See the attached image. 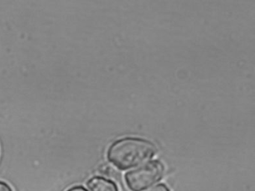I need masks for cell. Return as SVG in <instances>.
Segmentation results:
<instances>
[{
  "label": "cell",
  "instance_id": "obj_7",
  "mask_svg": "<svg viewBox=\"0 0 255 191\" xmlns=\"http://www.w3.org/2000/svg\"><path fill=\"white\" fill-rule=\"evenodd\" d=\"M67 191H89L87 189L83 186H74L71 187V188L68 190Z\"/></svg>",
  "mask_w": 255,
  "mask_h": 191
},
{
  "label": "cell",
  "instance_id": "obj_5",
  "mask_svg": "<svg viewBox=\"0 0 255 191\" xmlns=\"http://www.w3.org/2000/svg\"><path fill=\"white\" fill-rule=\"evenodd\" d=\"M144 191H170V190L164 184H159V185L152 187V188H149V189L146 190Z\"/></svg>",
  "mask_w": 255,
  "mask_h": 191
},
{
  "label": "cell",
  "instance_id": "obj_3",
  "mask_svg": "<svg viewBox=\"0 0 255 191\" xmlns=\"http://www.w3.org/2000/svg\"><path fill=\"white\" fill-rule=\"evenodd\" d=\"M87 186L90 191H119L115 182L100 176H95L89 179Z\"/></svg>",
  "mask_w": 255,
  "mask_h": 191
},
{
  "label": "cell",
  "instance_id": "obj_4",
  "mask_svg": "<svg viewBox=\"0 0 255 191\" xmlns=\"http://www.w3.org/2000/svg\"><path fill=\"white\" fill-rule=\"evenodd\" d=\"M99 172L101 174L104 175V176H111L112 173H113V169L110 166L104 164V165L100 167Z\"/></svg>",
  "mask_w": 255,
  "mask_h": 191
},
{
  "label": "cell",
  "instance_id": "obj_1",
  "mask_svg": "<svg viewBox=\"0 0 255 191\" xmlns=\"http://www.w3.org/2000/svg\"><path fill=\"white\" fill-rule=\"evenodd\" d=\"M153 143L144 139L126 137L110 146L109 161L121 170H128L150 159L156 153Z\"/></svg>",
  "mask_w": 255,
  "mask_h": 191
},
{
  "label": "cell",
  "instance_id": "obj_2",
  "mask_svg": "<svg viewBox=\"0 0 255 191\" xmlns=\"http://www.w3.org/2000/svg\"><path fill=\"white\" fill-rule=\"evenodd\" d=\"M163 164L159 161L147 163L125 175V182L132 191H141L161 180L163 176Z\"/></svg>",
  "mask_w": 255,
  "mask_h": 191
},
{
  "label": "cell",
  "instance_id": "obj_6",
  "mask_svg": "<svg viewBox=\"0 0 255 191\" xmlns=\"http://www.w3.org/2000/svg\"><path fill=\"white\" fill-rule=\"evenodd\" d=\"M0 191H13V190L6 182L0 181Z\"/></svg>",
  "mask_w": 255,
  "mask_h": 191
}]
</instances>
